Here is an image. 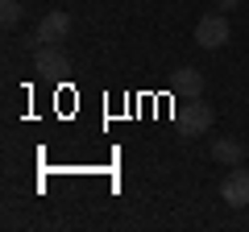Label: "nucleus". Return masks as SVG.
<instances>
[{
  "label": "nucleus",
  "instance_id": "obj_1",
  "mask_svg": "<svg viewBox=\"0 0 249 232\" xmlns=\"http://www.w3.org/2000/svg\"><path fill=\"white\" fill-rule=\"evenodd\" d=\"M229 37H232V33H229V21H224L220 9L208 13V17H199V25H196V42L204 46V50H220Z\"/></svg>",
  "mask_w": 249,
  "mask_h": 232
},
{
  "label": "nucleus",
  "instance_id": "obj_2",
  "mask_svg": "<svg viewBox=\"0 0 249 232\" xmlns=\"http://www.w3.org/2000/svg\"><path fill=\"white\" fill-rule=\"evenodd\" d=\"M212 120H216V112H212L199 96H191V104L178 108V129H183V133H191V137H196V133H208V129H212Z\"/></svg>",
  "mask_w": 249,
  "mask_h": 232
},
{
  "label": "nucleus",
  "instance_id": "obj_3",
  "mask_svg": "<svg viewBox=\"0 0 249 232\" xmlns=\"http://www.w3.org/2000/svg\"><path fill=\"white\" fill-rule=\"evenodd\" d=\"M34 71L46 75V79H62V75L71 71V63H67V54L58 46H37L34 50Z\"/></svg>",
  "mask_w": 249,
  "mask_h": 232
},
{
  "label": "nucleus",
  "instance_id": "obj_4",
  "mask_svg": "<svg viewBox=\"0 0 249 232\" xmlns=\"http://www.w3.org/2000/svg\"><path fill=\"white\" fill-rule=\"evenodd\" d=\"M34 33H37V42H42V46H58L62 37L71 33V17H67L62 9H54V13H46V17L37 21Z\"/></svg>",
  "mask_w": 249,
  "mask_h": 232
},
{
  "label": "nucleus",
  "instance_id": "obj_5",
  "mask_svg": "<svg viewBox=\"0 0 249 232\" xmlns=\"http://www.w3.org/2000/svg\"><path fill=\"white\" fill-rule=\"evenodd\" d=\"M220 199L229 207H249V170H232V174H224Z\"/></svg>",
  "mask_w": 249,
  "mask_h": 232
},
{
  "label": "nucleus",
  "instance_id": "obj_6",
  "mask_svg": "<svg viewBox=\"0 0 249 232\" xmlns=\"http://www.w3.org/2000/svg\"><path fill=\"white\" fill-rule=\"evenodd\" d=\"M212 158L224 162V166H241V162H245V145H241L237 137H216L212 141Z\"/></svg>",
  "mask_w": 249,
  "mask_h": 232
},
{
  "label": "nucleus",
  "instance_id": "obj_7",
  "mask_svg": "<svg viewBox=\"0 0 249 232\" xmlns=\"http://www.w3.org/2000/svg\"><path fill=\"white\" fill-rule=\"evenodd\" d=\"M175 91L178 96H199V91H204V75H199L196 66H178L175 71Z\"/></svg>",
  "mask_w": 249,
  "mask_h": 232
},
{
  "label": "nucleus",
  "instance_id": "obj_8",
  "mask_svg": "<svg viewBox=\"0 0 249 232\" xmlns=\"http://www.w3.org/2000/svg\"><path fill=\"white\" fill-rule=\"evenodd\" d=\"M0 21H4V29L21 25V0H0Z\"/></svg>",
  "mask_w": 249,
  "mask_h": 232
},
{
  "label": "nucleus",
  "instance_id": "obj_9",
  "mask_svg": "<svg viewBox=\"0 0 249 232\" xmlns=\"http://www.w3.org/2000/svg\"><path fill=\"white\" fill-rule=\"evenodd\" d=\"M212 4H216V9H220V13H232V9H237V4H241V0H212Z\"/></svg>",
  "mask_w": 249,
  "mask_h": 232
}]
</instances>
